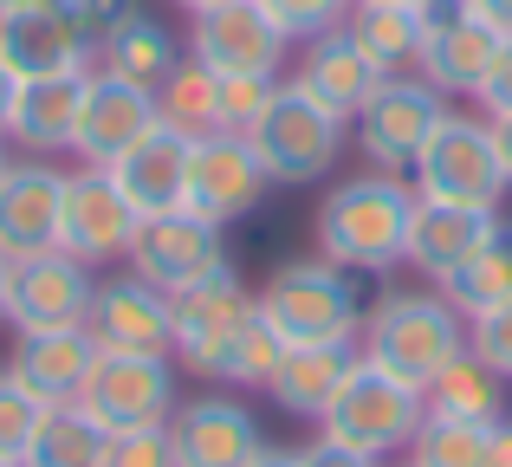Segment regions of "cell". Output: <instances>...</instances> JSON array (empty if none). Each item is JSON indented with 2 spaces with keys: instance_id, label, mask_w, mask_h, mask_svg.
I'll list each match as a JSON object with an SVG mask.
<instances>
[{
  "instance_id": "1",
  "label": "cell",
  "mask_w": 512,
  "mask_h": 467,
  "mask_svg": "<svg viewBox=\"0 0 512 467\" xmlns=\"http://www.w3.org/2000/svg\"><path fill=\"white\" fill-rule=\"evenodd\" d=\"M415 208H422V195L409 176L363 169L318 202V253L344 273H389V266H402Z\"/></svg>"
},
{
  "instance_id": "2",
  "label": "cell",
  "mask_w": 512,
  "mask_h": 467,
  "mask_svg": "<svg viewBox=\"0 0 512 467\" xmlns=\"http://www.w3.org/2000/svg\"><path fill=\"white\" fill-rule=\"evenodd\" d=\"M467 351V318L454 312V299L441 286H409V292H383V299L363 312V331H357V357L389 377L428 383Z\"/></svg>"
},
{
  "instance_id": "3",
  "label": "cell",
  "mask_w": 512,
  "mask_h": 467,
  "mask_svg": "<svg viewBox=\"0 0 512 467\" xmlns=\"http://www.w3.org/2000/svg\"><path fill=\"white\" fill-rule=\"evenodd\" d=\"M253 305L286 344H357L363 312H370L357 299V279L344 266H331L325 253L318 260H286L253 292Z\"/></svg>"
},
{
  "instance_id": "4",
  "label": "cell",
  "mask_w": 512,
  "mask_h": 467,
  "mask_svg": "<svg viewBox=\"0 0 512 467\" xmlns=\"http://www.w3.org/2000/svg\"><path fill=\"white\" fill-rule=\"evenodd\" d=\"M344 117H331L299 78H279V91L266 98V111L253 117L247 143L260 156L273 189H305V182L331 176V163L344 156Z\"/></svg>"
},
{
  "instance_id": "5",
  "label": "cell",
  "mask_w": 512,
  "mask_h": 467,
  "mask_svg": "<svg viewBox=\"0 0 512 467\" xmlns=\"http://www.w3.org/2000/svg\"><path fill=\"white\" fill-rule=\"evenodd\" d=\"M422 416H428V396L415 390V383H402V377H389V370H376V364L357 357L344 390L331 396V409L318 416V435L338 442V448H357V455H370V461H389V455H409Z\"/></svg>"
},
{
  "instance_id": "6",
  "label": "cell",
  "mask_w": 512,
  "mask_h": 467,
  "mask_svg": "<svg viewBox=\"0 0 512 467\" xmlns=\"http://www.w3.org/2000/svg\"><path fill=\"white\" fill-rule=\"evenodd\" d=\"M409 182H415L422 202L480 208V215H500V202H506V189H512L500 150H493V124H487V117H467V111H448L435 124V137L422 143Z\"/></svg>"
},
{
  "instance_id": "7",
  "label": "cell",
  "mask_w": 512,
  "mask_h": 467,
  "mask_svg": "<svg viewBox=\"0 0 512 467\" xmlns=\"http://www.w3.org/2000/svg\"><path fill=\"white\" fill-rule=\"evenodd\" d=\"M441 117H448V98H441L422 72H389L383 85L363 98V111L350 117V130H357V150H363L370 169L409 176Z\"/></svg>"
},
{
  "instance_id": "8",
  "label": "cell",
  "mask_w": 512,
  "mask_h": 467,
  "mask_svg": "<svg viewBox=\"0 0 512 467\" xmlns=\"http://www.w3.org/2000/svg\"><path fill=\"white\" fill-rule=\"evenodd\" d=\"M188 59H201L221 78H279L292 39L260 0H221V7L188 13Z\"/></svg>"
},
{
  "instance_id": "9",
  "label": "cell",
  "mask_w": 512,
  "mask_h": 467,
  "mask_svg": "<svg viewBox=\"0 0 512 467\" xmlns=\"http://www.w3.org/2000/svg\"><path fill=\"white\" fill-rule=\"evenodd\" d=\"M124 266L175 299V292L227 273V240H221L214 221H201L195 208H169V215H143L137 221V240H130Z\"/></svg>"
},
{
  "instance_id": "10",
  "label": "cell",
  "mask_w": 512,
  "mask_h": 467,
  "mask_svg": "<svg viewBox=\"0 0 512 467\" xmlns=\"http://www.w3.org/2000/svg\"><path fill=\"white\" fill-rule=\"evenodd\" d=\"M78 409H85L104 435L169 429V416H175V364L169 357H111V351H98L85 390H78Z\"/></svg>"
},
{
  "instance_id": "11",
  "label": "cell",
  "mask_w": 512,
  "mask_h": 467,
  "mask_svg": "<svg viewBox=\"0 0 512 467\" xmlns=\"http://www.w3.org/2000/svg\"><path fill=\"white\" fill-rule=\"evenodd\" d=\"M253 312H260V305H253V292L240 286L234 266H227V273H214V279H201V286H188V292H175V299H169L175 351L169 357L182 370H195V377H214V383H221L227 351H234V338L247 331Z\"/></svg>"
},
{
  "instance_id": "12",
  "label": "cell",
  "mask_w": 512,
  "mask_h": 467,
  "mask_svg": "<svg viewBox=\"0 0 512 467\" xmlns=\"http://www.w3.org/2000/svg\"><path fill=\"white\" fill-rule=\"evenodd\" d=\"M98 39L85 33L72 0H39V7H13L0 13V65L13 78H65V72H91Z\"/></svg>"
},
{
  "instance_id": "13",
  "label": "cell",
  "mask_w": 512,
  "mask_h": 467,
  "mask_svg": "<svg viewBox=\"0 0 512 467\" xmlns=\"http://www.w3.org/2000/svg\"><path fill=\"white\" fill-rule=\"evenodd\" d=\"M91 292H98L91 266L72 260L65 247L33 253V260H13L0 325H13V331H72V325H85Z\"/></svg>"
},
{
  "instance_id": "14",
  "label": "cell",
  "mask_w": 512,
  "mask_h": 467,
  "mask_svg": "<svg viewBox=\"0 0 512 467\" xmlns=\"http://www.w3.org/2000/svg\"><path fill=\"white\" fill-rule=\"evenodd\" d=\"M266 169L253 156V143L240 130H214V137H195L188 143V189H182V208H195L201 221L227 228V221L253 215L266 202Z\"/></svg>"
},
{
  "instance_id": "15",
  "label": "cell",
  "mask_w": 512,
  "mask_h": 467,
  "mask_svg": "<svg viewBox=\"0 0 512 467\" xmlns=\"http://www.w3.org/2000/svg\"><path fill=\"white\" fill-rule=\"evenodd\" d=\"M85 331L98 351L111 357H169L175 351V318H169V292H156L150 279H137L124 266L117 279H98L91 292Z\"/></svg>"
},
{
  "instance_id": "16",
  "label": "cell",
  "mask_w": 512,
  "mask_h": 467,
  "mask_svg": "<svg viewBox=\"0 0 512 467\" xmlns=\"http://www.w3.org/2000/svg\"><path fill=\"white\" fill-rule=\"evenodd\" d=\"M137 208H130V195L117 189L111 169H72L65 176V215H59V247L72 253V260L85 266H111L130 253V240H137Z\"/></svg>"
},
{
  "instance_id": "17",
  "label": "cell",
  "mask_w": 512,
  "mask_h": 467,
  "mask_svg": "<svg viewBox=\"0 0 512 467\" xmlns=\"http://www.w3.org/2000/svg\"><path fill=\"white\" fill-rule=\"evenodd\" d=\"M500 46H506L500 26L480 20V13H467L461 0H448V7L428 13V33H422V59H415V72H422L441 98H480V85H487Z\"/></svg>"
},
{
  "instance_id": "18",
  "label": "cell",
  "mask_w": 512,
  "mask_h": 467,
  "mask_svg": "<svg viewBox=\"0 0 512 467\" xmlns=\"http://www.w3.org/2000/svg\"><path fill=\"white\" fill-rule=\"evenodd\" d=\"M156 124H163V117H156V91L124 85V78H111V72L91 65V72H85V98H78L72 156L91 163V169H111L117 156H124L130 143H143Z\"/></svg>"
},
{
  "instance_id": "19",
  "label": "cell",
  "mask_w": 512,
  "mask_h": 467,
  "mask_svg": "<svg viewBox=\"0 0 512 467\" xmlns=\"http://www.w3.org/2000/svg\"><path fill=\"white\" fill-rule=\"evenodd\" d=\"M169 448H175V467H253L266 435L240 396H195V403H175Z\"/></svg>"
},
{
  "instance_id": "20",
  "label": "cell",
  "mask_w": 512,
  "mask_h": 467,
  "mask_svg": "<svg viewBox=\"0 0 512 467\" xmlns=\"http://www.w3.org/2000/svg\"><path fill=\"white\" fill-rule=\"evenodd\" d=\"M59 215H65V169L52 163H13L0 176V253L33 260L59 247Z\"/></svg>"
},
{
  "instance_id": "21",
  "label": "cell",
  "mask_w": 512,
  "mask_h": 467,
  "mask_svg": "<svg viewBox=\"0 0 512 467\" xmlns=\"http://www.w3.org/2000/svg\"><path fill=\"white\" fill-rule=\"evenodd\" d=\"M91 364H98V344H91L85 325H72V331H13L7 370L39 396V403H52V409H59V403H78Z\"/></svg>"
},
{
  "instance_id": "22",
  "label": "cell",
  "mask_w": 512,
  "mask_h": 467,
  "mask_svg": "<svg viewBox=\"0 0 512 467\" xmlns=\"http://www.w3.org/2000/svg\"><path fill=\"white\" fill-rule=\"evenodd\" d=\"M383 78H389V72H383V65H376L370 52L357 46V39L344 33V26H338V33H318V39H305L299 85L312 91V98L325 104L331 117H344V124L363 111V98H370V91L383 85Z\"/></svg>"
},
{
  "instance_id": "23",
  "label": "cell",
  "mask_w": 512,
  "mask_h": 467,
  "mask_svg": "<svg viewBox=\"0 0 512 467\" xmlns=\"http://www.w3.org/2000/svg\"><path fill=\"white\" fill-rule=\"evenodd\" d=\"M493 221H500V215L422 202V208H415V221H409V247H402V266H415L428 286H448V279L461 273L467 260H474V247L487 240Z\"/></svg>"
},
{
  "instance_id": "24",
  "label": "cell",
  "mask_w": 512,
  "mask_h": 467,
  "mask_svg": "<svg viewBox=\"0 0 512 467\" xmlns=\"http://www.w3.org/2000/svg\"><path fill=\"white\" fill-rule=\"evenodd\" d=\"M188 143H195V137L156 124L150 137L130 143V150L111 163L117 189L130 195V208H137V215H169V208H182V189H188Z\"/></svg>"
},
{
  "instance_id": "25",
  "label": "cell",
  "mask_w": 512,
  "mask_h": 467,
  "mask_svg": "<svg viewBox=\"0 0 512 467\" xmlns=\"http://www.w3.org/2000/svg\"><path fill=\"white\" fill-rule=\"evenodd\" d=\"M78 98H85V72L26 78L20 98H13L7 143H20L26 156H65L72 150V130H78Z\"/></svg>"
},
{
  "instance_id": "26",
  "label": "cell",
  "mask_w": 512,
  "mask_h": 467,
  "mask_svg": "<svg viewBox=\"0 0 512 467\" xmlns=\"http://www.w3.org/2000/svg\"><path fill=\"white\" fill-rule=\"evenodd\" d=\"M350 364H357V344H286V357H279L266 396H273L286 416L318 422L331 409V396L344 390Z\"/></svg>"
},
{
  "instance_id": "27",
  "label": "cell",
  "mask_w": 512,
  "mask_h": 467,
  "mask_svg": "<svg viewBox=\"0 0 512 467\" xmlns=\"http://www.w3.org/2000/svg\"><path fill=\"white\" fill-rule=\"evenodd\" d=\"M175 65H182V46H175V33L163 20H150V13H130L111 39H98V72L124 78V85L156 91Z\"/></svg>"
},
{
  "instance_id": "28",
  "label": "cell",
  "mask_w": 512,
  "mask_h": 467,
  "mask_svg": "<svg viewBox=\"0 0 512 467\" xmlns=\"http://www.w3.org/2000/svg\"><path fill=\"white\" fill-rule=\"evenodd\" d=\"M344 33L370 52L383 72H415L422 59V33H428V13L422 7H389V0H357L344 20Z\"/></svg>"
},
{
  "instance_id": "29",
  "label": "cell",
  "mask_w": 512,
  "mask_h": 467,
  "mask_svg": "<svg viewBox=\"0 0 512 467\" xmlns=\"http://www.w3.org/2000/svg\"><path fill=\"white\" fill-rule=\"evenodd\" d=\"M441 292L454 299L461 318H480V312H493V305H506L512 299V221H493L487 240L474 247V260H467Z\"/></svg>"
},
{
  "instance_id": "30",
  "label": "cell",
  "mask_w": 512,
  "mask_h": 467,
  "mask_svg": "<svg viewBox=\"0 0 512 467\" xmlns=\"http://www.w3.org/2000/svg\"><path fill=\"white\" fill-rule=\"evenodd\" d=\"M428 409L435 416H461V422H500L506 416V377L487 370L474 351H461L435 383H428Z\"/></svg>"
},
{
  "instance_id": "31",
  "label": "cell",
  "mask_w": 512,
  "mask_h": 467,
  "mask_svg": "<svg viewBox=\"0 0 512 467\" xmlns=\"http://www.w3.org/2000/svg\"><path fill=\"white\" fill-rule=\"evenodd\" d=\"M156 117L182 137H214L221 130V72H208L201 59H182L156 85Z\"/></svg>"
},
{
  "instance_id": "32",
  "label": "cell",
  "mask_w": 512,
  "mask_h": 467,
  "mask_svg": "<svg viewBox=\"0 0 512 467\" xmlns=\"http://www.w3.org/2000/svg\"><path fill=\"white\" fill-rule=\"evenodd\" d=\"M104 448H111V435L78 403H59V409H46V422H39L20 467H104Z\"/></svg>"
},
{
  "instance_id": "33",
  "label": "cell",
  "mask_w": 512,
  "mask_h": 467,
  "mask_svg": "<svg viewBox=\"0 0 512 467\" xmlns=\"http://www.w3.org/2000/svg\"><path fill=\"white\" fill-rule=\"evenodd\" d=\"M487 448H493V422H461L428 409L409 442V467H487Z\"/></svg>"
},
{
  "instance_id": "34",
  "label": "cell",
  "mask_w": 512,
  "mask_h": 467,
  "mask_svg": "<svg viewBox=\"0 0 512 467\" xmlns=\"http://www.w3.org/2000/svg\"><path fill=\"white\" fill-rule=\"evenodd\" d=\"M279 357H286V338H279V331L253 312L247 331L234 338V351H227L221 383H234V390H266V383H273V370H279Z\"/></svg>"
},
{
  "instance_id": "35",
  "label": "cell",
  "mask_w": 512,
  "mask_h": 467,
  "mask_svg": "<svg viewBox=\"0 0 512 467\" xmlns=\"http://www.w3.org/2000/svg\"><path fill=\"white\" fill-rule=\"evenodd\" d=\"M46 409L52 403H39V396L13 377V370H0V455H7V461H26V448H33Z\"/></svg>"
},
{
  "instance_id": "36",
  "label": "cell",
  "mask_w": 512,
  "mask_h": 467,
  "mask_svg": "<svg viewBox=\"0 0 512 467\" xmlns=\"http://www.w3.org/2000/svg\"><path fill=\"white\" fill-rule=\"evenodd\" d=\"M260 7L273 13L279 26H286L292 46H305V39H318V33H338L357 0H260Z\"/></svg>"
},
{
  "instance_id": "37",
  "label": "cell",
  "mask_w": 512,
  "mask_h": 467,
  "mask_svg": "<svg viewBox=\"0 0 512 467\" xmlns=\"http://www.w3.org/2000/svg\"><path fill=\"white\" fill-rule=\"evenodd\" d=\"M467 351L512 383V299L493 305V312H480V318H467Z\"/></svg>"
},
{
  "instance_id": "38",
  "label": "cell",
  "mask_w": 512,
  "mask_h": 467,
  "mask_svg": "<svg viewBox=\"0 0 512 467\" xmlns=\"http://www.w3.org/2000/svg\"><path fill=\"white\" fill-rule=\"evenodd\" d=\"M273 91H279V78H221V130H240V137H247Z\"/></svg>"
},
{
  "instance_id": "39",
  "label": "cell",
  "mask_w": 512,
  "mask_h": 467,
  "mask_svg": "<svg viewBox=\"0 0 512 467\" xmlns=\"http://www.w3.org/2000/svg\"><path fill=\"white\" fill-rule=\"evenodd\" d=\"M104 467H175L169 429H124V435H111Z\"/></svg>"
},
{
  "instance_id": "40",
  "label": "cell",
  "mask_w": 512,
  "mask_h": 467,
  "mask_svg": "<svg viewBox=\"0 0 512 467\" xmlns=\"http://www.w3.org/2000/svg\"><path fill=\"white\" fill-rule=\"evenodd\" d=\"M474 104L487 117H512V33H506V46H500V59H493V72H487V85H480Z\"/></svg>"
},
{
  "instance_id": "41",
  "label": "cell",
  "mask_w": 512,
  "mask_h": 467,
  "mask_svg": "<svg viewBox=\"0 0 512 467\" xmlns=\"http://www.w3.org/2000/svg\"><path fill=\"white\" fill-rule=\"evenodd\" d=\"M72 7H78V20H85V33H91V39H111L117 26L130 20V13H143L137 0H72Z\"/></svg>"
},
{
  "instance_id": "42",
  "label": "cell",
  "mask_w": 512,
  "mask_h": 467,
  "mask_svg": "<svg viewBox=\"0 0 512 467\" xmlns=\"http://www.w3.org/2000/svg\"><path fill=\"white\" fill-rule=\"evenodd\" d=\"M299 467H383V461H370V455H357V448H338V442L318 435L312 448H299Z\"/></svg>"
},
{
  "instance_id": "43",
  "label": "cell",
  "mask_w": 512,
  "mask_h": 467,
  "mask_svg": "<svg viewBox=\"0 0 512 467\" xmlns=\"http://www.w3.org/2000/svg\"><path fill=\"white\" fill-rule=\"evenodd\" d=\"M467 13H480V20H493L500 33H512V0H461Z\"/></svg>"
},
{
  "instance_id": "44",
  "label": "cell",
  "mask_w": 512,
  "mask_h": 467,
  "mask_svg": "<svg viewBox=\"0 0 512 467\" xmlns=\"http://www.w3.org/2000/svg\"><path fill=\"white\" fill-rule=\"evenodd\" d=\"M487 467H512V416L493 422V448H487Z\"/></svg>"
},
{
  "instance_id": "45",
  "label": "cell",
  "mask_w": 512,
  "mask_h": 467,
  "mask_svg": "<svg viewBox=\"0 0 512 467\" xmlns=\"http://www.w3.org/2000/svg\"><path fill=\"white\" fill-rule=\"evenodd\" d=\"M13 98H20V78L0 65V137H7V124H13Z\"/></svg>"
},
{
  "instance_id": "46",
  "label": "cell",
  "mask_w": 512,
  "mask_h": 467,
  "mask_svg": "<svg viewBox=\"0 0 512 467\" xmlns=\"http://www.w3.org/2000/svg\"><path fill=\"white\" fill-rule=\"evenodd\" d=\"M487 124H493V150H500L506 182H512V117H487Z\"/></svg>"
},
{
  "instance_id": "47",
  "label": "cell",
  "mask_w": 512,
  "mask_h": 467,
  "mask_svg": "<svg viewBox=\"0 0 512 467\" xmlns=\"http://www.w3.org/2000/svg\"><path fill=\"white\" fill-rule=\"evenodd\" d=\"M253 467H299V455H292V448H260V461Z\"/></svg>"
},
{
  "instance_id": "48",
  "label": "cell",
  "mask_w": 512,
  "mask_h": 467,
  "mask_svg": "<svg viewBox=\"0 0 512 467\" xmlns=\"http://www.w3.org/2000/svg\"><path fill=\"white\" fill-rule=\"evenodd\" d=\"M389 7H422V13H435V7H448V0H389Z\"/></svg>"
},
{
  "instance_id": "49",
  "label": "cell",
  "mask_w": 512,
  "mask_h": 467,
  "mask_svg": "<svg viewBox=\"0 0 512 467\" xmlns=\"http://www.w3.org/2000/svg\"><path fill=\"white\" fill-rule=\"evenodd\" d=\"M7 266H13V260H7V253H0V305H7Z\"/></svg>"
},
{
  "instance_id": "50",
  "label": "cell",
  "mask_w": 512,
  "mask_h": 467,
  "mask_svg": "<svg viewBox=\"0 0 512 467\" xmlns=\"http://www.w3.org/2000/svg\"><path fill=\"white\" fill-rule=\"evenodd\" d=\"M175 7H188V13H201V7H221V0H175Z\"/></svg>"
},
{
  "instance_id": "51",
  "label": "cell",
  "mask_w": 512,
  "mask_h": 467,
  "mask_svg": "<svg viewBox=\"0 0 512 467\" xmlns=\"http://www.w3.org/2000/svg\"><path fill=\"white\" fill-rule=\"evenodd\" d=\"M13 7H39V0H0V13H13Z\"/></svg>"
},
{
  "instance_id": "52",
  "label": "cell",
  "mask_w": 512,
  "mask_h": 467,
  "mask_svg": "<svg viewBox=\"0 0 512 467\" xmlns=\"http://www.w3.org/2000/svg\"><path fill=\"white\" fill-rule=\"evenodd\" d=\"M7 169H13V163H7V137H0V176H7Z\"/></svg>"
},
{
  "instance_id": "53",
  "label": "cell",
  "mask_w": 512,
  "mask_h": 467,
  "mask_svg": "<svg viewBox=\"0 0 512 467\" xmlns=\"http://www.w3.org/2000/svg\"><path fill=\"white\" fill-rule=\"evenodd\" d=\"M0 467H20V461H7V455H0Z\"/></svg>"
},
{
  "instance_id": "54",
  "label": "cell",
  "mask_w": 512,
  "mask_h": 467,
  "mask_svg": "<svg viewBox=\"0 0 512 467\" xmlns=\"http://www.w3.org/2000/svg\"><path fill=\"white\" fill-rule=\"evenodd\" d=\"M402 467H409V461H402Z\"/></svg>"
}]
</instances>
